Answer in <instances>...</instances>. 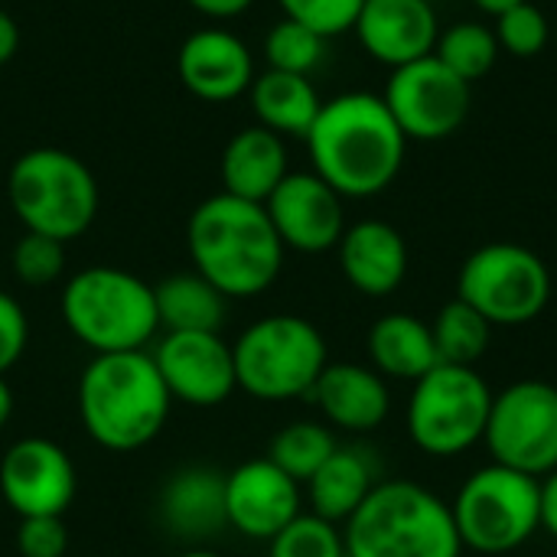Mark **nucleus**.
Instances as JSON below:
<instances>
[{
  "instance_id": "obj_21",
  "label": "nucleus",
  "mask_w": 557,
  "mask_h": 557,
  "mask_svg": "<svg viewBox=\"0 0 557 557\" xmlns=\"http://www.w3.org/2000/svg\"><path fill=\"white\" fill-rule=\"evenodd\" d=\"M160 522L176 539L202 542L228 525L225 473L215 467H183L160 493Z\"/></svg>"
},
{
  "instance_id": "obj_33",
  "label": "nucleus",
  "mask_w": 557,
  "mask_h": 557,
  "mask_svg": "<svg viewBox=\"0 0 557 557\" xmlns=\"http://www.w3.org/2000/svg\"><path fill=\"white\" fill-rule=\"evenodd\" d=\"M10 264H13V274H16L20 284H26V287H49L65 271V245L49 238V235L23 232L20 242L13 245Z\"/></svg>"
},
{
  "instance_id": "obj_22",
  "label": "nucleus",
  "mask_w": 557,
  "mask_h": 557,
  "mask_svg": "<svg viewBox=\"0 0 557 557\" xmlns=\"http://www.w3.org/2000/svg\"><path fill=\"white\" fill-rule=\"evenodd\" d=\"M287 173H290V163H287L284 137L261 124L242 127L238 134H232L219 160L222 193L248 199V202H261V206L268 202V196L281 186Z\"/></svg>"
},
{
  "instance_id": "obj_17",
  "label": "nucleus",
  "mask_w": 557,
  "mask_h": 557,
  "mask_svg": "<svg viewBox=\"0 0 557 557\" xmlns=\"http://www.w3.org/2000/svg\"><path fill=\"white\" fill-rule=\"evenodd\" d=\"M176 72L186 91L209 104H225L248 95L258 75L248 42L222 26L189 33L176 52Z\"/></svg>"
},
{
  "instance_id": "obj_12",
  "label": "nucleus",
  "mask_w": 557,
  "mask_h": 557,
  "mask_svg": "<svg viewBox=\"0 0 557 557\" xmlns=\"http://www.w3.org/2000/svg\"><path fill=\"white\" fill-rule=\"evenodd\" d=\"M473 85L450 72L437 55L392 69L382 101L408 140H444L457 134L470 114Z\"/></svg>"
},
{
  "instance_id": "obj_27",
  "label": "nucleus",
  "mask_w": 557,
  "mask_h": 557,
  "mask_svg": "<svg viewBox=\"0 0 557 557\" xmlns=\"http://www.w3.org/2000/svg\"><path fill=\"white\" fill-rule=\"evenodd\" d=\"M431 336H434V349H437L441 366H467V369H476V362L490 349L493 323L480 310H473L467 300L454 297L434 317Z\"/></svg>"
},
{
  "instance_id": "obj_30",
  "label": "nucleus",
  "mask_w": 557,
  "mask_h": 557,
  "mask_svg": "<svg viewBox=\"0 0 557 557\" xmlns=\"http://www.w3.org/2000/svg\"><path fill=\"white\" fill-rule=\"evenodd\" d=\"M326 55V36H320L317 29L297 23V20H277L268 36H264V59L268 69L277 72H294V75H310L313 69H320Z\"/></svg>"
},
{
  "instance_id": "obj_19",
  "label": "nucleus",
  "mask_w": 557,
  "mask_h": 557,
  "mask_svg": "<svg viewBox=\"0 0 557 557\" xmlns=\"http://www.w3.org/2000/svg\"><path fill=\"white\" fill-rule=\"evenodd\" d=\"M343 277L366 297H388L408 274V245L401 232L382 219H362L346 225L339 245Z\"/></svg>"
},
{
  "instance_id": "obj_28",
  "label": "nucleus",
  "mask_w": 557,
  "mask_h": 557,
  "mask_svg": "<svg viewBox=\"0 0 557 557\" xmlns=\"http://www.w3.org/2000/svg\"><path fill=\"white\" fill-rule=\"evenodd\" d=\"M499 52L503 49H499V39H496L493 26L476 23V20H463V23H454V26L441 29L437 46H434V55L470 85L490 75Z\"/></svg>"
},
{
  "instance_id": "obj_42",
  "label": "nucleus",
  "mask_w": 557,
  "mask_h": 557,
  "mask_svg": "<svg viewBox=\"0 0 557 557\" xmlns=\"http://www.w3.org/2000/svg\"><path fill=\"white\" fill-rule=\"evenodd\" d=\"M180 557H222L219 552H209V548H193V552H183Z\"/></svg>"
},
{
  "instance_id": "obj_16",
  "label": "nucleus",
  "mask_w": 557,
  "mask_h": 557,
  "mask_svg": "<svg viewBox=\"0 0 557 557\" xmlns=\"http://www.w3.org/2000/svg\"><path fill=\"white\" fill-rule=\"evenodd\" d=\"M225 516L245 539L271 542L300 516V483L268 457L248 460L225 473Z\"/></svg>"
},
{
  "instance_id": "obj_13",
  "label": "nucleus",
  "mask_w": 557,
  "mask_h": 557,
  "mask_svg": "<svg viewBox=\"0 0 557 557\" xmlns=\"http://www.w3.org/2000/svg\"><path fill=\"white\" fill-rule=\"evenodd\" d=\"M78 490L72 457L46 441L23 437L0 460V496L20 516H65Z\"/></svg>"
},
{
  "instance_id": "obj_10",
  "label": "nucleus",
  "mask_w": 557,
  "mask_h": 557,
  "mask_svg": "<svg viewBox=\"0 0 557 557\" xmlns=\"http://www.w3.org/2000/svg\"><path fill=\"white\" fill-rule=\"evenodd\" d=\"M457 297L493 326H525L552 300V271L525 245L490 242L463 261Z\"/></svg>"
},
{
  "instance_id": "obj_8",
  "label": "nucleus",
  "mask_w": 557,
  "mask_h": 557,
  "mask_svg": "<svg viewBox=\"0 0 557 557\" xmlns=\"http://www.w3.org/2000/svg\"><path fill=\"white\" fill-rule=\"evenodd\" d=\"M450 512L463 548L506 555L542 529V490L535 476L486 463L463 480Z\"/></svg>"
},
{
  "instance_id": "obj_23",
  "label": "nucleus",
  "mask_w": 557,
  "mask_h": 557,
  "mask_svg": "<svg viewBox=\"0 0 557 557\" xmlns=\"http://www.w3.org/2000/svg\"><path fill=\"white\" fill-rule=\"evenodd\" d=\"M369 359L372 369L382 379H398V382H418L428 375L434 366H441L431 323H424L414 313H385L372 323L369 330Z\"/></svg>"
},
{
  "instance_id": "obj_38",
  "label": "nucleus",
  "mask_w": 557,
  "mask_h": 557,
  "mask_svg": "<svg viewBox=\"0 0 557 557\" xmlns=\"http://www.w3.org/2000/svg\"><path fill=\"white\" fill-rule=\"evenodd\" d=\"M193 10H199L202 16H212V20H232V16H242L255 0H186Z\"/></svg>"
},
{
  "instance_id": "obj_5",
  "label": "nucleus",
  "mask_w": 557,
  "mask_h": 557,
  "mask_svg": "<svg viewBox=\"0 0 557 557\" xmlns=\"http://www.w3.org/2000/svg\"><path fill=\"white\" fill-rule=\"evenodd\" d=\"M62 320L69 333L104 352H134L144 349L160 330L153 287L124 268H85L69 277L62 290Z\"/></svg>"
},
{
  "instance_id": "obj_37",
  "label": "nucleus",
  "mask_w": 557,
  "mask_h": 557,
  "mask_svg": "<svg viewBox=\"0 0 557 557\" xmlns=\"http://www.w3.org/2000/svg\"><path fill=\"white\" fill-rule=\"evenodd\" d=\"M539 490H542V529L557 539V470L539 480Z\"/></svg>"
},
{
  "instance_id": "obj_40",
  "label": "nucleus",
  "mask_w": 557,
  "mask_h": 557,
  "mask_svg": "<svg viewBox=\"0 0 557 557\" xmlns=\"http://www.w3.org/2000/svg\"><path fill=\"white\" fill-rule=\"evenodd\" d=\"M10 414H13V392H10V385L3 382V375H0V428L10 421Z\"/></svg>"
},
{
  "instance_id": "obj_3",
  "label": "nucleus",
  "mask_w": 557,
  "mask_h": 557,
  "mask_svg": "<svg viewBox=\"0 0 557 557\" xmlns=\"http://www.w3.org/2000/svg\"><path fill=\"white\" fill-rule=\"evenodd\" d=\"M170 392L150 352L95 356L78 379V414L88 437L127 454L147 447L166 424Z\"/></svg>"
},
{
  "instance_id": "obj_24",
  "label": "nucleus",
  "mask_w": 557,
  "mask_h": 557,
  "mask_svg": "<svg viewBox=\"0 0 557 557\" xmlns=\"http://www.w3.org/2000/svg\"><path fill=\"white\" fill-rule=\"evenodd\" d=\"M248 101L258 124L281 137H307L323 108V98L310 82V75H294L277 69H264L261 75H255L248 88Z\"/></svg>"
},
{
  "instance_id": "obj_1",
  "label": "nucleus",
  "mask_w": 557,
  "mask_h": 557,
  "mask_svg": "<svg viewBox=\"0 0 557 557\" xmlns=\"http://www.w3.org/2000/svg\"><path fill=\"white\" fill-rule=\"evenodd\" d=\"M304 140L313 173L343 199L385 193L398 180L408 150V137L395 124L388 104L372 91H343L323 101Z\"/></svg>"
},
{
  "instance_id": "obj_26",
  "label": "nucleus",
  "mask_w": 557,
  "mask_h": 557,
  "mask_svg": "<svg viewBox=\"0 0 557 557\" xmlns=\"http://www.w3.org/2000/svg\"><path fill=\"white\" fill-rule=\"evenodd\" d=\"M375 486L379 483H375L372 463L352 447H336V454L307 480V496H310L313 516L333 525L339 522L346 525Z\"/></svg>"
},
{
  "instance_id": "obj_29",
  "label": "nucleus",
  "mask_w": 557,
  "mask_h": 557,
  "mask_svg": "<svg viewBox=\"0 0 557 557\" xmlns=\"http://www.w3.org/2000/svg\"><path fill=\"white\" fill-rule=\"evenodd\" d=\"M336 437L326 424L320 421H294L284 431L274 434L268 460L281 467L290 480L307 483L333 454H336Z\"/></svg>"
},
{
  "instance_id": "obj_9",
  "label": "nucleus",
  "mask_w": 557,
  "mask_h": 557,
  "mask_svg": "<svg viewBox=\"0 0 557 557\" xmlns=\"http://www.w3.org/2000/svg\"><path fill=\"white\" fill-rule=\"evenodd\" d=\"M493 388L476 369L434 366L414 382L408 401V434L431 457H457L486 434Z\"/></svg>"
},
{
  "instance_id": "obj_7",
  "label": "nucleus",
  "mask_w": 557,
  "mask_h": 557,
  "mask_svg": "<svg viewBox=\"0 0 557 557\" xmlns=\"http://www.w3.org/2000/svg\"><path fill=\"white\" fill-rule=\"evenodd\" d=\"M238 388L261 401L310 398L326 369L323 333L294 313H274L251 323L232 346Z\"/></svg>"
},
{
  "instance_id": "obj_36",
  "label": "nucleus",
  "mask_w": 557,
  "mask_h": 557,
  "mask_svg": "<svg viewBox=\"0 0 557 557\" xmlns=\"http://www.w3.org/2000/svg\"><path fill=\"white\" fill-rule=\"evenodd\" d=\"M29 339V323L16 297L0 290V375L16 366Z\"/></svg>"
},
{
  "instance_id": "obj_41",
  "label": "nucleus",
  "mask_w": 557,
  "mask_h": 557,
  "mask_svg": "<svg viewBox=\"0 0 557 557\" xmlns=\"http://www.w3.org/2000/svg\"><path fill=\"white\" fill-rule=\"evenodd\" d=\"M483 13H490V16H499V13H506L509 7H516V3H525V0H473Z\"/></svg>"
},
{
  "instance_id": "obj_31",
  "label": "nucleus",
  "mask_w": 557,
  "mask_h": 557,
  "mask_svg": "<svg viewBox=\"0 0 557 557\" xmlns=\"http://www.w3.org/2000/svg\"><path fill=\"white\" fill-rule=\"evenodd\" d=\"M271 557H346V542L333 522L300 512L271 539Z\"/></svg>"
},
{
  "instance_id": "obj_6",
  "label": "nucleus",
  "mask_w": 557,
  "mask_h": 557,
  "mask_svg": "<svg viewBox=\"0 0 557 557\" xmlns=\"http://www.w3.org/2000/svg\"><path fill=\"white\" fill-rule=\"evenodd\" d=\"M13 215L26 232L72 242L85 235L98 215L95 173L62 147H36L13 160L7 176Z\"/></svg>"
},
{
  "instance_id": "obj_35",
  "label": "nucleus",
  "mask_w": 557,
  "mask_h": 557,
  "mask_svg": "<svg viewBox=\"0 0 557 557\" xmlns=\"http://www.w3.org/2000/svg\"><path fill=\"white\" fill-rule=\"evenodd\" d=\"M16 552H20V557H65V552H69V532H65L62 516L20 519Z\"/></svg>"
},
{
  "instance_id": "obj_18",
  "label": "nucleus",
  "mask_w": 557,
  "mask_h": 557,
  "mask_svg": "<svg viewBox=\"0 0 557 557\" xmlns=\"http://www.w3.org/2000/svg\"><path fill=\"white\" fill-rule=\"evenodd\" d=\"M352 33L375 62L398 69L434 55L441 23L431 0H366Z\"/></svg>"
},
{
  "instance_id": "obj_14",
  "label": "nucleus",
  "mask_w": 557,
  "mask_h": 557,
  "mask_svg": "<svg viewBox=\"0 0 557 557\" xmlns=\"http://www.w3.org/2000/svg\"><path fill=\"white\" fill-rule=\"evenodd\" d=\"M264 209L284 248L300 255H323L336 248L346 232L343 196L313 170L287 173Z\"/></svg>"
},
{
  "instance_id": "obj_4",
  "label": "nucleus",
  "mask_w": 557,
  "mask_h": 557,
  "mask_svg": "<svg viewBox=\"0 0 557 557\" xmlns=\"http://www.w3.org/2000/svg\"><path fill=\"white\" fill-rule=\"evenodd\" d=\"M346 557H460L450 503L411 480L379 483L343 529Z\"/></svg>"
},
{
  "instance_id": "obj_2",
  "label": "nucleus",
  "mask_w": 557,
  "mask_h": 557,
  "mask_svg": "<svg viewBox=\"0 0 557 557\" xmlns=\"http://www.w3.org/2000/svg\"><path fill=\"white\" fill-rule=\"evenodd\" d=\"M193 268L228 300L264 294L284 268V242L261 202L228 193L202 199L186 228Z\"/></svg>"
},
{
  "instance_id": "obj_11",
  "label": "nucleus",
  "mask_w": 557,
  "mask_h": 557,
  "mask_svg": "<svg viewBox=\"0 0 557 557\" xmlns=\"http://www.w3.org/2000/svg\"><path fill=\"white\" fill-rule=\"evenodd\" d=\"M483 444L493 463L525 476H548L557 470V388L548 382H516L493 395Z\"/></svg>"
},
{
  "instance_id": "obj_20",
  "label": "nucleus",
  "mask_w": 557,
  "mask_h": 557,
  "mask_svg": "<svg viewBox=\"0 0 557 557\" xmlns=\"http://www.w3.org/2000/svg\"><path fill=\"white\" fill-rule=\"evenodd\" d=\"M310 401H317V408L333 428L349 434L375 431L392 411L385 379L372 366L356 362H326L310 392Z\"/></svg>"
},
{
  "instance_id": "obj_39",
  "label": "nucleus",
  "mask_w": 557,
  "mask_h": 557,
  "mask_svg": "<svg viewBox=\"0 0 557 557\" xmlns=\"http://www.w3.org/2000/svg\"><path fill=\"white\" fill-rule=\"evenodd\" d=\"M16 49H20V26H16V20L0 7V65L10 62V59L16 55Z\"/></svg>"
},
{
  "instance_id": "obj_15",
  "label": "nucleus",
  "mask_w": 557,
  "mask_h": 557,
  "mask_svg": "<svg viewBox=\"0 0 557 557\" xmlns=\"http://www.w3.org/2000/svg\"><path fill=\"white\" fill-rule=\"evenodd\" d=\"M170 398L215 408L238 388L232 346L219 333H166L153 352Z\"/></svg>"
},
{
  "instance_id": "obj_25",
  "label": "nucleus",
  "mask_w": 557,
  "mask_h": 557,
  "mask_svg": "<svg viewBox=\"0 0 557 557\" xmlns=\"http://www.w3.org/2000/svg\"><path fill=\"white\" fill-rule=\"evenodd\" d=\"M225 294L199 271H180L153 287L157 320L166 333H219L225 323Z\"/></svg>"
},
{
  "instance_id": "obj_32",
  "label": "nucleus",
  "mask_w": 557,
  "mask_h": 557,
  "mask_svg": "<svg viewBox=\"0 0 557 557\" xmlns=\"http://www.w3.org/2000/svg\"><path fill=\"white\" fill-rule=\"evenodd\" d=\"M493 33L499 39V49H506L516 59H532V55L545 52V46L552 42V23H548L545 10L535 7L532 0L516 3L506 13H499Z\"/></svg>"
},
{
  "instance_id": "obj_34",
  "label": "nucleus",
  "mask_w": 557,
  "mask_h": 557,
  "mask_svg": "<svg viewBox=\"0 0 557 557\" xmlns=\"http://www.w3.org/2000/svg\"><path fill=\"white\" fill-rule=\"evenodd\" d=\"M366 0H277L287 20H297L320 36L333 39L356 26V16Z\"/></svg>"
}]
</instances>
